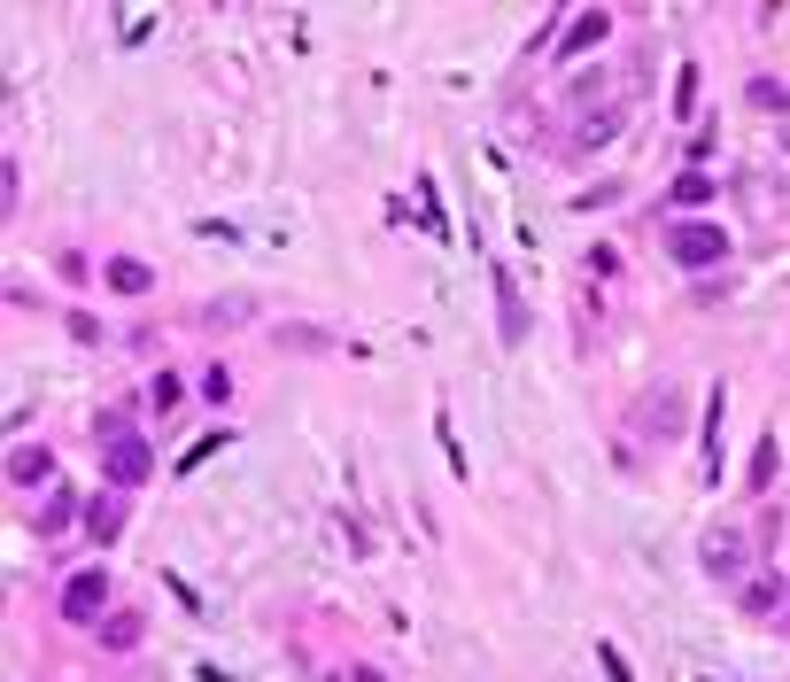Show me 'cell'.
I'll use <instances>...</instances> for the list:
<instances>
[{"instance_id": "2e32d148", "label": "cell", "mask_w": 790, "mask_h": 682, "mask_svg": "<svg viewBox=\"0 0 790 682\" xmlns=\"http://www.w3.org/2000/svg\"><path fill=\"white\" fill-rule=\"evenodd\" d=\"M752 102H759V109H790V94H782L775 78H752Z\"/></svg>"}, {"instance_id": "52a82bcc", "label": "cell", "mask_w": 790, "mask_h": 682, "mask_svg": "<svg viewBox=\"0 0 790 682\" xmlns=\"http://www.w3.org/2000/svg\"><path fill=\"white\" fill-rule=\"evenodd\" d=\"M496 333L504 341H527V303H519V287L496 272Z\"/></svg>"}, {"instance_id": "9c48e42d", "label": "cell", "mask_w": 790, "mask_h": 682, "mask_svg": "<svg viewBox=\"0 0 790 682\" xmlns=\"http://www.w3.org/2000/svg\"><path fill=\"white\" fill-rule=\"evenodd\" d=\"M148 280H155V272L140 264V256H117V264H109V287H117V295H148Z\"/></svg>"}, {"instance_id": "7c38bea8", "label": "cell", "mask_w": 790, "mask_h": 682, "mask_svg": "<svg viewBox=\"0 0 790 682\" xmlns=\"http://www.w3.org/2000/svg\"><path fill=\"white\" fill-rule=\"evenodd\" d=\"M272 341H280V350H326V333H318V326H280Z\"/></svg>"}, {"instance_id": "8fae6325", "label": "cell", "mask_w": 790, "mask_h": 682, "mask_svg": "<svg viewBox=\"0 0 790 682\" xmlns=\"http://www.w3.org/2000/svg\"><path fill=\"white\" fill-rule=\"evenodd\" d=\"M102 644H109V651H132V644H140V613H109V621H102Z\"/></svg>"}, {"instance_id": "30bf717a", "label": "cell", "mask_w": 790, "mask_h": 682, "mask_svg": "<svg viewBox=\"0 0 790 682\" xmlns=\"http://www.w3.org/2000/svg\"><path fill=\"white\" fill-rule=\"evenodd\" d=\"M714 202V179H706V170H682V179H674V210H706Z\"/></svg>"}, {"instance_id": "ac0fdd59", "label": "cell", "mask_w": 790, "mask_h": 682, "mask_svg": "<svg viewBox=\"0 0 790 682\" xmlns=\"http://www.w3.org/2000/svg\"><path fill=\"white\" fill-rule=\"evenodd\" d=\"M163 589H170V597H179V605H187V613H202V597H194V581H187V574H163Z\"/></svg>"}, {"instance_id": "3957f363", "label": "cell", "mask_w": 790, "mask_h": 682, "mask_svg": "<svg viewBox=\"0 0 790 682\" xmlns=\"http://www.w3.org/2000/svg\"><path fill=\"white\" fill-rule=\"evenodd\" d=\"M102 605H109V574H94V566H85V574H70L62 581V621H102Z\"/></svg>"}, {"instance_id": "4fadbf2b", "label": "cell", "mask_w": 790, "mask_h": 682, "mask_svg": "<svg viewBox=\"0 0 790 682\" xmlns=\"http://www.w3.org/2000/svg\"><path fill=\"white\" fill-rule=\"evenodd\" d=\"M597 659H604V682H636V667H628L621 644H597Z\"/></svg>"}, {"instance_id": "5bb4252c", "label": "cell", "mask_w": 790, "mask_h": 682, "mask_svg": "<svg viewBox=\"0 0 790 682\" xmlns=\"http://www.w3.org/2000/svg\"><path fill=\"white\" fill-rule=\"evenodd\" d=\"M689 102H697V62L674 70V117H689Z\"/></svg>"}, {"instance_id": "8992f818", "label": "cell", "mask_w": 790, "mask_h": 682, "mask_svg": "<svg viewBox=\"0 0 790 682\" xmlns=\"http://www.w3.org/2000/svg\"><path fill=\"white\" fill-rule=\"evenodd\" d=\"M117 520H125V489H102L94 504H85V536H94V543H109Z\"/></svg>"}, {"instance_id": "ba28073f", "label": "cell", "mask_w": 790, "mask_h": 682, "mask_svg": "<svg viewBox=\"0 0 790 682\" xmlns=\"http://www.w3.org/2000/svg\"><path fill=\"white\" fill-rule=\"evenodd\" d=\"M47 473H55V458H47L39 443H24V450H9V481H16V489H39Z\"/></svg>"}, {"instance_id": "5b68a950", "label": "cell", "mask_w": 790, "mask_h": 682, "mask_svg": "<svg viewBox=\"0 0 790 682\" xmlns=\"http://www.w3.org/2000/svg\"><path fill=\"white\" fill-rule=\"evenodd\" d=\"M612 39V9H581L574 24H566V55H589V47H604Z\"/></svg>"}, {"instance_id": "9a60e30c", "label": "cell", "mask_w": 790, "mask_h": 682, "mask_svg": "<svg viewBox=\"0 0 790 682\" xmlns=\"http://www.w3.org/2000/svg\"><path fill=\"white\" fill-rule=\"evenodd\" d=\"M612 132H621V109H604L597 125H581V132H574V148H597V140H612Z\"/></svg>"}, {"instance_id": "6da1fadb", "label": "cell", "mask_w": 790, "mask_h": 682, "mask_svg": "<svg viewBox=\"0 0 790 682\" xmlns=\"http://www.w3.org/2000/svg\"><path fill=\"white\" fill-rule=\"evenodd\" d=\"M667 256H674V264H689V272H697V264H721V256H729V233L706 225V217H697V225L682 217V225H667Z\"/></svg>"}, {"instance_id": "277c9868", "label": "cell", "mask_w": 790, "mask_h": 682, "mask_svg": "<svg viewBox=\"0 0 790 682\" xmlns=\"http://www.w3.org/2000/svg\"><path fill=\"white\" fill-rule=\"evenodd\" d=\"M674 419H682V396H674V388H651V396H644V435H651V443H674V435H682Z\"/></svg>"}, {"instance_id": "7a4b0ae2", "label": "cell", "mask_w": 790, "mask_h": 682, "mask_svg": "<svg viewBox=\"0 0 790 682\" xmlns=\"http://www.w3.org/2000/svg\"><path fill=\"white\" fill-rule=\"evenodd\" d=\"M102 443H109V481L132 496V489L148 481V466H155V458H148V443H140V435H117V419L102 426Z\"/></svg>"}, {"instance_id": "e0dca14e", "label": "cell", "mask_w": 790, "mask_h": 682, "mask_svg": "<svg viewBox=\"0 0 790 682\" xmlns=\"http://www.w3.org/2000/svg\"><path fill=\"white\" fill-rule=\"evenodd\" d=\"M767 481H775V443L752 450V489H767Z\"/></svg>"}]
</instances>
